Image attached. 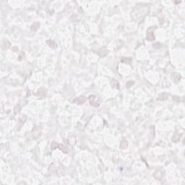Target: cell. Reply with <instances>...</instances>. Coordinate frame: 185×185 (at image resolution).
<instances>
[{
    "mask_svg": "<svg viewBox=\"0 0 185 185\" xmlns=\"http://www.w3.org/2000/svg\"><path fill=\"white\" fill-rule=\"evenodd\" d=\"M88 101L90 105L94 108H98L101 106V100L98 97L95 95H91L88 97Z\"/></svg>",
    "mask_w": 185,
    "mask_h": 185,
    "instance_id": "1",
    "label": "cell"
},
{
    "mask_svg": "<svg viewBox=\"0 0 185 185\" xmlns=\"http://www.w3.org/2000/svg\"><path fill=\"white\" fill-rule=\"evenodd\" d=\"M153 28H155V27H150V28H149L148 30L146 38H147V40H148V41H153L155 40V38L154 33H153V31H154V29H153Z\"/></svg>",
    "mask_w": 185,
    "mask_h": 185,
    "instance_id": "2",
    "label": "cell"
},
{
    "mask_svg": "<svg viewBox=\"0 0 185 185\" xmlns=\"http://www.w3.org/2000/svg\"><path fill=\"white\" fill-rule=\"evenodd\" d=\"M41 133H42L41 128H40L39 127H37L35 129H33L32 132V137L34 139H38L41 136Z\"/></svg>",
    "mask_w": 185,
    "mask_h": 185,
    "instance_id": "3",
    "label": "cell"
},
{
    "mask_svg": "<svg viewBox=\"0 0 185 185\" xmlns=\"http://www.w3.org/2000/svg\"><path fill=\"white\" fill-rule=\"evenodd\" d=\"M87 101V97L85 95H80L77 98H75L73 100V103H75L77 105H82L84 104Z\"/></svg>",
    "mask_w": 185,
    "mask_h": 185,
    "instance_id": "4",
    "label": "cell"
},
{
    "mask_svg": "<svg viewBox=\"0 0 185 185\" xmlns=\"http://www.w3.org/2000/svg\"><path fill=\"white\" fill-rule=\"evenodd\" d=\"M153 177L157 180H161L163 177V172L162 170L157 169L153 173Z\"/></svg>",
    "mask_w": 185,
    "mask_h": 185,
    "instance_id": "5",
    "label": "cell"
},
{
    "mask_svg": "<svg viewBox=\"0 0 185 185\" xmlns=\"http://www.w3.org/2000/svg\"><path fill=\"white\" fill-rule=\"evenodd\" d=\"M182 79V76L178 72H173L171 74V80L174 82H179Z\"/></svg>",
    "mask_w": 185,
    "mask_h": 185,
    "instance_id": "6",
    "label": "cell"
},
{
    "mask_svg": "<svg viewBox=\"0 0 185 185\" xmlns=\"http://www.w3.org/2000/svg\"><path fill=\"white\" fill-rule=\"evenodd\" d=\"M108 48H106V47H103V48H101L100 50H99V51H98V54H99V56L101 57V58H103V57H106L107 55L108 54Z\"/></svg>",
    "mask_w": 185,
    "mask_h": 185,
    "instance_id": "7",
    "label": "cell"
},
{
    "mask_svg": "<svg viewBox=\"0 0 185 185\" xmlns=\"http://www.w3.org/2000/svg\"><path fill=\"white\" fill-rule=\"evenodd\" d=\"M47 94V90L44 88H41L38 90V91L35 93V95L40 96V97H44Z\"/></svg>",
    "mask_w": 185,
    "mask_h": 185,
    "instance_id": "8",
    "label": "cell"
},
{
    "mask_svg": "<svg viewBox=\"0 0 185 185\" xmlns=\"http://www.w3.org/2000/svg\"><path fill=\"white\" fill-rule=\"evenodd\" d=\"M46 44L48 46H49L50 48H57L58 47L57 44L54 41H53V40H51V39L47 40L46 41Z\"/></svg>",
    "mask_w": 185,
    "mask_h": 185,
    "instance_id": "9",
    "label": "cell"
},
{
    "mask_svg": "<svg viewBox=\"0 0 185 185\" xmlns=\"http://www.w3.org/2000/svg\"><path fill=\"white\" fill-rule=\"evenodd\" d=\"M182 136V133L179 134V133H178V132H175V133L173 134V135L172 136L171 140H172V142H179V141L180 140Z\"/></svg>",
    "mask_w": 185,
    "mask_h": 185,
    "instance_id": "10",
    "label": "cell"
},
{
    "mask_svg": "<svg viewBox=\"0 0 185 185\" xmlns=\"http://www.w3.org/2000/svg\"><path fill=\"white\" fill-rule=\"evenodd\" d=\"M110 84H111V87H112L113 88L119 89V82H118L116 79L112 78V79L111 80V81H110Z\"/></svg>",
    "mask_w": 185,
    "mask_h": 185,
    "instance_id": "11",
    "label": "cell"
},
{
    "mask_svg": "<svg viewBox=\"0 0 185 185\" xmlns=\"http://www.w3.org/2000/svg\"><path fill=\"white\" fill-rule=\"evenodd\" d=\"M168 98H169V94L167 92H163L158 95V97L157 98V100L158 101H166Z\"/></svg>",
    "mask_w": 185,
    "mask_h": 185,
    "instance_id": "12",
    "label": "cell"
},
{
    "mask_svg": "<svg viewBox=\"0 0 185 185\" xmlns=\"http://www.w3.org/2000/svg\"><path fill=\"white\" fill-rule=\"evenodd\" d=\"M58 148H59L60 150H62V152L64 153H67L69 152V148H68V147H67L66 145H64V144H59Z\"/></svg>",
    "mask_w": 185,
    "mask_h": 185,
    "instance_id": "13",
    "label": "cell"
},
{
    "mask_svg": "<svg viewBox=\"0 0 185 185\" xmlns=\"http://www.w3.org/2000/svg\"><path fill=\"white\" fill-rule=\"evenodd\" d=\"M119 148H120L121 149H126V148H128V141H127L126 139H122V140L121 142H120Z\"/></svg>",
    "mask_w": 185,
    "mask_h": 185,
    "instance_id": "14",
    "label": "cell"
},
{
    "mask_svg": "<svg viewBox=\"0 0 185 185\" xmlns=\"http://www.w3.org/2000/svg\"><path fill=\"white\" fill-rule=\"evenodd\" d=\"M39 27H40V24H39L38 22L33 23L32 24V25L31 26V30L32 31H33V32H35V31H37V30L39 28Z\"/></svg>",
    "mask_w": 185,
    "mask_h": 185,
    "instance_id": "15",
    "label": "cell"
},
{
    "mask_svg": "<svg viewBox=\"0 0 185 185\" xmlns=\"http://www.w3.org/2000/svg\"><path fill=\"white\" fill-rule=\"evenodd\" d=\"M2 46L4 48H9L10 46V43L7 40H4L2 42Z\"/></svg>",
    "mask_w": 185,
    "mask_h": 185,
    "instance_id": "16",
    "label": "cell"
},
{
    "mask_svg": "<svg viewBox=\"0 0 185 185\" xmlns=\"http://www.w3.org/2000/svg\"><path fill=\"white\" fill-rule=\"evenodd\" d=\"M59 145V143H58V142H51V150H55V149L58 148Z\"/></svg>",
    "mask_w": 185,
    "mask_h": 185,
    "instance_id": "17",
    "label": "cell"
},
{
    "mask_svg": "<svg viewBox=\"0 0 185 185\" xmlns=\"http://www.w3.org/2000/svg\"><path fill=\"white\" fill-rule=\"evenodd\" d=\"M132 61V59L131 58H129V57H128V58H127V57H122V59H121V62H124V63H130V62Z\"/></svg>",
    "mask_w": 185,
    "mask_h": 185,
    "instance_id": "18",
    "label": "cell"
},
{
    "mask_svg": "<svg viewBox=\"0 0 185 185\" xmlns=\"http://www.w3.org/2000/svg\"><path fill=\"white\" fill-rule=\"evenodd\" d=\"M134 84H135V82H134V81L129 80V81H128V82H127V88H131Z\"/></svg>",
    "mask_w": 185,
    "mask_h": 185,
    "instance_id": "19",
    "label": "cell"
},
{
    "mask_svg": "<svg viewBox=\"0 0 185 185\" xmlns=\"http://www.w3.org/2000/svg\"><path fill=\"white\" fill-rule=\"evenodd\" d=\"M26 119H27V118H26V116H25V115H23V116H21V118L19 119L20 123L21 124H24L25 123V120H26Z\"/></svg>",
    "mask_w": 185,
    "mask_h": 185,
    "instance_id": "20",
    "label": "cell"
},
{
    "mask_svg": "<svg viewBox=\"0 0 185 185\" xmlns=\"http://www.w3.org/2000/svg\"><path fill=\"white\" fill-rule=\"evenodd\" d=\"M153 46L154 48H160L162 46V45H161V44H160V43H156V44H154L153 45Z\"/></svg>",
    "mask_w": 185,
    "mask_h": 185,
    "instance_id": "21",
    "label": "cell"
}]
</instances>
